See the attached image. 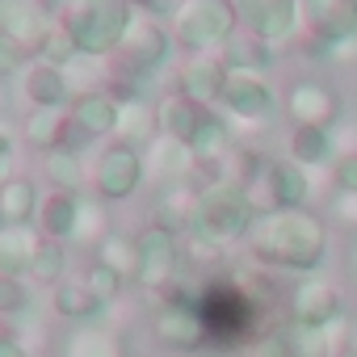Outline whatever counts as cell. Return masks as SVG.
<instances>
[{"label": "cell", "mask_w": 357, "mask_h": 357, "mask_svg": "<svg viewBox=\"0 0 357 357\" xmlns=\"http://www.w3.org/2000/svg\"><path fill=\"white\" fill-rule=\"evenodd\" d=\"M248 248L257 252V261L278 265V269H294V273L307 278L328 257V227L307 206L265 211L248 227Z\"/></svg>", "instance_id": "cell-1"}, {"label": "cell", "mask_w": 357, "mask_h": 357, "mask_svg": "<svg viewBox=\"0 0 357 357\" xmlns=\"http://www.w3.org/2000/svg\"><path fill=\"white\" fill-rule=\"evenodd\" d=\"M248 198H252V206H261V215L265 211H282V206H307V198H311V176L294 160H269L252 176Z\"/></svg>", "instance_id": "cell-2"}, {"label": "cell", "mask_w": 357, "mask_h": 357, "mask_svg": "<svg viewBox=\"0 0 357 357\" xmlns=\"http://www.w3.org/2000/svg\"><path fill=\"white\" fill-rule=\"evenodd\" d=\"M298 30L315 51L357 34V0H298Z\"/></svg>", "instance_id": "cell-3"}, {"label": "cell", "mask_w": 357, "mask_h": 357, "mask_svg": "<svg viewBox=\"0 0 357 357\" xmlns=\"http://www.w3.org/2000/svg\"><path fill=\"white\" fill-rule=\"evenodd\" d=\"M231 9L252 30V38L273 51L298 34V0H231Z\"/></svg>", "instance_id": "cell-4"}, {"label": "cell", "mask_w": 357, "mask_h": 357, "mask_svg": "<svg viewBox=\"0 0 357 357\" xmlns=\"http://www.w3.org/2000/svg\"><path fill=\"white\" fill-rule=\"evenodd\" d=\"M252 198L248 190H236V185H219L206 202H202V231L211 240H236V236H248L252 227Z\"/></svg>", "instance_id": "cell-5"}, {"label": "cell", "mask_w": 357, "mask_h": 357, "mask_svg": "<svg viewBox=\"0 0 357 357\" xmlns=\"http://www.w3.org/2000/svg\"><path fill=\"white\" fill-rule=\"evenodd\" d=\"M236 26V9L231 0H190V5L181 9V17H176V34H181L185 47H215L231 34Z\"/></svg>", "instance_id": "cell-6"}, {"label": "cell", "mask_w": 357, "mask_h": 357, "mask_svg": "<svg viewBox=\"0 0 357 357\" xmlns=\"http://www.w3.org/2000/svg\"><path fill=\"white\" fill-rule=\"evenodd\" d=\"M286 109L294 118V126H324L332 130L340 118H344V105H340V93L324 80H298L286 97Z\"/></svg>", "instance_id": "cell-7"}, {"label": "cell", "mask_w": 357, "mask_h": 357, "mask_svg": "<svg viewBox=\"0 0 357 357\" xmlns=\"http://www.w3.org/2000/svg\"><path fill=\"white\" fill-rule=\"evenodd\" d=\"M340 315V294L328 278L319 273H307L294 294H290V319L294 324H311V328H328L332 319Z\"/></svg>", "instance_id": "cell-8"}, {"label": "cell", "mask_w": 357, "mask_h": 357, "mask_svg": "<svg viewBox=\"0 0 357 357\" xmlns=\"http://www.w3.org/2000/svg\"><path fill=\"white\" fill-rule=\"evenodd\" d=\"M332 340L324 328H311V324H282L278 332L265 336V344L257 349V357H332Z\"/></svg>", "instance_id": "cell-9"}, {"label": "cell", "mask_w": 357, "mask_h": 357, "mask_svg": "<svg viewBox=\"0 0 357 357\" xmlns=\"http://www.w3.org/2000/svg\"><path fill=\"white\" fill-rule=\"evenodd\" d=\"M223 105L231 114H240V118H252V122H261V118H269L278 109L273 89H269V80L261 72H231L227 84H223Z\"/></svg>", "instance_id": "cell-10"}, {"label": "cell", "mask_w": 357, "mask_h": 357, "mask_svg": "<svg viewBox=\"0 0 357 357\" xmlns=\"http://www.w3.org/2000/svg\"><path fill=\"white\" fill-rule=\"evenodd\" d=\"M290 160L298 168H324L336 160V143H332V130L324 126H294L290 135Z\"/></svg>", "instance_id": "cell-11"}, {"label": "cell", "mask_w": 357, "mask_h": 357, "mask_svg": "<svg viewBox=\"0 0 357 357\" xmlns=\"http://www.w3.org/2000/svg\"><path fill=\"white\" fill-rule=\"evenodd\" d=\"M223 84H227V72H223L219 63H194L190 76H185V93H190V101L223 97Z\"/></svg>", "instance_id": "cell-12"}, {"label": "cell", "mask_w": 357, "mask_h": 357, "mask_svg": "<svg viewBox=\"0 0 357 357\" xmlns=\"http://www.w3.org/2000/svg\"><path fill=\"white\" fill-rule=\"evenodd\" d=\"M160 332H164V340H172V344H181V349H194L198 340H202V324H198V315L194 311H168L164 319H160Z\"/></svg>", "instance_id": "cell-13"}, {"label": "cell", "mask_w": 357, "mask_h": 357, "mask_svg": "<svg viewBox=\"0 0 357 357\" xmlns=\"http://www.w3.org/2000/svg\"><path fill=\"white\" fill-rule=\"evenodd\" d=\"M332 181L336 190H357V151H340L332 160Z\"/></svg>", "instance_id": "cell-14"}, {"label": "cell", "mask_w": 357, "mask_h": 357, "mask_svg": "<svg viewBox=\"0 0 357 357\" xmlns=\"http://www.w3.org/2000/svg\"><path fill=\"white\" fill-rule=\"evenodd\" d=\"M332 215H336L344 227L357 231V190H336V198H332Z\"/></svg>", "instance_id": "cell-15"}, {"label": "cell", "mask_w": 357, "mask_h": 357, "mask_svg": "<svg viewBox=\"0 0 357 357\" xmlns=\"http://www.w3.org/2000/svg\"><path fill=\"white\" fill-rule=\"evenodd\" d=\"M324 55H328V59H336L340 68H344V63H357V34H353V38H344V43H336V47H328Z\"/></svg>", "instance_id": "cell-16"}, {"label": "cell", "mask_w": 357, "mask_h": 357, "mask_svg": "<svg viewBox=\"0 0 357 357\" xmlns=\"http://www.w3.org/2000/svg\"><path fill=\"white\" fill-rule=\"evenodd\" d=\"M332 357H357V349H353V344H344V349H336Z\"/></svg>", "instance_id": "cell-17"}, {"label": "cell", "mask_w": 357, "mask_h": 357, "mask_svg": "<svg viewBox=\"0 0 357 357\" xmlns=\"http://www.w3.org/2000/svg\"><path fill=\"white\" fill-rule=\"evenodd\" d=\"M349 344H353V349H357V324H353V328H349Z\"/></svg>", "instance_id": "cell-18"}]
</instances>
